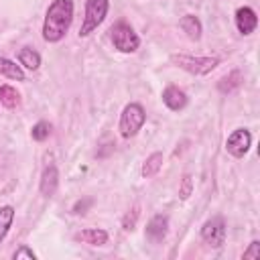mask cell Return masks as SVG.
<instances>
[{"label": "cell", "instance_id": "cell-2", "mask_svg": "<svg viewBox=\"0 0 260 260\" xmlns=\"http://www.w3.org/2000/svg\"><path fill=\"white\" fill-rule=\"evenodd\" d=\"M146 122V112L138 102H130L124 106L122 114H120V122H118V132L122 138H132L138 134V130L144 126Z\"/></svg>", "mask_w": 260, "mask_h": 260}, {"label": "cell", "instance_id": "cell-12", "mask_svg": "<svg viewBox=\"0 0 260 260\" xmlns=\"http://www.w3.org/2000/svg\"><path fill=\"white\" fill-rule=\"evenodd\" d=\"M75 240L83 242V244H89V246H106L108 244V232L102 230V228H87V230L77 232Z\"/></svg>", "mask_w": 260, "mask_h": 260}, {"label": "cell", "instance_id": "cell-18", "mask_svg": "<svg viewBox=\"0 0 260 260\" xmlns=\"http://www.w3.org/2000/svg\"><path fill=\"white\" fill-rule=\"evenodd\" d=\"M0 104L8 110H14L20 104V93L12 85H0Z\"/></svg>", "mask_w": 260, "mask_h": 260}, {"label": "cell", "instance_id": "cell-23", "mask_svg": "<svg viewBox=\"0 0 260 260\" xmlns=\"http://www.w3.org/2000/svg\"><path fill=\"white\" fill-rule=\"evenodd\" d=\"M260 258V242L252 240L248 250H244V260H258Z\"/></svg>", "mask_w": 260, "mask_h": 260}, {"label": "cell", "instance_id": "cell-9", "mask_svg": "<svg viewBox=\"0 0 260 260\" xmlns=\"http://www.w3.org/2000/svg\"><path fill=\"white\" fill-rule=\"evenodd\" d=\"M236 26L240 30V35H252L258 26V16L254 12V8L250 6H242L236 10Z\"/></svg>", "mask_w": 260, "mask_h": 260}, {"label": "cell", "instance_id": "cell-10", "mask_svg": "<svg viewBox=\"0 0 260 260\" xmlns=\"http://www.w3.org/2000/svg\"><path fill=\"white\" fill-rule=\"evenodd\" d=\"M169 232V217L162 215V213H156L154 217H150V221L146 223V238L154 244L162 242L165 236Z\"/></svg>", "mask_w": 260, "mask_h": 260}, {"label": "cell", "instance_id": "cell-21", "mask_svg": "<svg viewBox=\"0 0 260 260\" xmlns=\"http://www.w3.org/2000/svg\"><path fill=\"white\" fill-rule=\"evenodd\" d=\"M191 191H193V179H191V175H183L181 187H179V197L181 199H189Z\"/></svg>", "mask_w": 260, "mask_h": 260}, {"label": "cell", "instance_id": "cell-1", "mask_svg": "<svg viewBox=\"0 0 260 260\" xmlns=\"http://www.w3.org/2000/svg\"><path fill=\"white\" fill-rule=\"evenodd\" d=\"M73 0H53L45 12L43 39L47 43H59L73 22Z\"/></svg>", "mask_w": 260, "mask_h": 260}, {"label": "cell", "instance_id": "cell-16", "mask_svg": "<svg viewBox=\"0 0 260 260\" xmlns=\"http://www.w3.org/2000/svg\"><path fill=\"white\" fill-rule=\"evenodd\" d=\"M162 160H165L162 152H152L150 156H146V160H144V165H142V171H140V173H142V177H144V179L154 177V175L160 171Z\"/></svg>", "mask_w": 260, "mask_h": 260}, {"label": "cell", "instance_id": "cell-17", "mask_svg": "<svg viewBox=\"0 0 260 260\" xmlns=\"http://www.w3.org/2000/svg\"><path fill=\"white\" fill-rule=\"evenodd\" d=\"M242 85V73L240 71H232L228 75H223L219 81H217V89L221 93H232L234 89H238Z\"/></svg>", "mask_w": 260, "mask_h": 260}, {"label": "cell", "instance_id": "cell-15", "mask_svg": "<svg viewBox=\"0 0 260 260\" xmlns=\"http://www.w3.org/2000/svg\"><path fill=\"white\" fill-rule=\"evenodd\" d=\"M18 65L28 71H37L41 67V55L30 47H22L18 51Z\"/></svg>", "mask_w": 260, "mask_h": 260}, {"label": "cell", "instance_id": "cell-6", "mask_svg": "<svg viewBox=\"0 0 260 260\" xmlns=\"http://www.w3.org/2000/svg\"><path fill=\"white\" fill-rule=\"evenodd\" d=\"M201 238L211 248H219L225 242V219L221 215L209 217L201 228Z\"/></svg>", "mask_w": 260, "mask_h": 260}, {"label": "cell", "instance_id": "cell-3", "mask_svg": "<svg viewBox=\"0 0 260 260\" xmlns=\"http://www.w3.org/2000/svg\"><path fill=\"white\" fill-rule=\"evenodd\" d=\"M171 61L191 75H207L209 71H213L219 65L217 57H193V55H185V53H173Z\"/></svg>", "mask_w": 260, "mask_h": 260}, {"label": "cell", "instance_id": "cell-5", "mask_svg": "<svg viewBox=\"0 0 260 260\" xmlns=\"http://www.w3.org/2000/svg\"><path fill=\"white\" fill-rule=\"evenodd\" d=\"M110 39H112V45L114 49H118L120 53H134L138 47H140V37L134 32V28L120 20L116 22L112 28H110Z\"/></svg>", "mask_w": 260, "mask_h": 260}, {"label": "cell", "instance_id": "cell-7", "mask_svg": "<svg viewBox=\"0 0 260 260\" xmlns=\"http://www.w3.org/2000/svg\"><path fill=\"white\" fill-rule=\"evenodd\" d=\"M250 146H252V134L246 128H236L225 140V150L236 158H242L250 150Z\"/></svg>", "mask_w": 260, "mask_h": 260}, {"label": "cell", "instance_id": "cell-8", "mask_svg": "<svg viewBox=\"0 0 260 260\" xmlns=\"http://www.w3.org/2000/svg\"><path fill=\"white\" fill-rule=\"evenodd\" d=\"M59 187V171H57V165L55 162H49L43 173H41V183H39V189H41V195L45 197H53L55 191Z\"/></svg>", "mask_w": 260, "mask_h": 260}, {"label": "cell", "instance_id": "cell-25", "mask_svg": "<svg viewBox=\"0 0 260 260\" xmlns=\"http://www.w3.org/2000/svg\"><path fill=\"white\" fill-rule=\"evenodd\" d=\"M12 258L14 260H20V258H28V260H37V254L28 248V246H20L18 250H14V254H12Z\"/></svg>", "mask_w": 260, "mask_h": 260}, {"label": "cell", "instance_id": "cell-24", "mask_svg": "<svg viewBox=\"0 0 260 260\" xmlns=\"http://www.w3.org/2000/svg\"><path fill=\"white\" fill-rule=\"evenodd\" d=\"M138 207H134L130 213H126V217H124V221H122V228L126 230V232H132L134 230V225H136V219H138Z\"/></svg>", "mask_w": 260, "mask_h": 260}, {"label": "cell", "instance_id": "cell-11", "mask_svg": "<svg viewBox=\"0 0 260 260\" xmlns=\"http://www.w3.org/2000/svg\"><path fill=\"white\" fill-rule=\"evenodd\" d=\"M162 104L173 112H181L187 106V93L177 85H169L162 89Z\"/></svg>", "mask_w": 260, "mask_h": 260}, {"label": "cell", "instance_id": "cell-22", "mask_svg": "<svg viewBox=\"0 0 260 260\" xmlns=\"http://www.w3.org/2000/svg\"><path fill=\"white\" fill-rule=\"evenodd\" d=\"M91 205H93V199H91V197H81V199L75 201V205H73V213H77V215L81 213V215H83V213L89 211Z\"/></svg>", "mask_w": 260, "mask_h": 260}, {"label": "cell", "instance_id": "cell-13", "mask_svg": "<svg viewBox=\"0 0 260 260\" xmlns=\"http://www.w3.org/2000/svg\"><path fill=\"white\" fill-rule=\"evenodd\" d=\"M179 28H181L191 41H199V39H201V32H203V24H201V20H199L195 14H185V16L179 20Z\"/></svg>", "mask_w": 260, "mask_h": 260}, {"label": "cell", "instance_id": "cell-19", "mask_svg": "<svg viewBox=\"0 0 260 260\" xmlns=\"http://www.w3.org/2000/svg\"><path fill=\"white\" fill-rule=\"evenodd\" d=\"M14 221V207L12 205H2L0 207V242L6 238L10 232V225Z\"/></svg>", "mask_w": 260, "mask_h": 260}, {"label": "cell", "instance_id": "cell-14", "mask_svg": "<svg viewBox=\"0 0 260 260\" xmlns=\"http://www.w3.org/2000/svg\"><path fill=\"white\" fill-rule=\"evenodd\" d=\"M0 75H4L8 79H14V81H24L26 79L24 69L20 65H16V61H12L8 57H0Z\"/></svg>", "mask_w": 260, "mask_h": 260}, {"label": "cell", "instance_id": "cell-20", "mask_svg": "<svg viewBox=\"0 0 260 260\" xmlns=\"http://www.w3.org/2000/svg\"><path fill=\"white\" fill-rule=\"evenodd\" d=\"M49 134H51V124H49V122H45V120L37 122V124L32 126V130H30V136H32V140H37V142L47 140V138H49Z\"/></svg>", "mask_w": 260, "mask_h": 260}, {"label": "cell", "instance_id": "cell-4", "mask_svg": "<svg viewBox=\"0 0 260 260\" xmlns=\"http://www.w3.org/2000/svg\"><path fill=\"white\" fill-rule=\"evenodd\" d=\"M110 0H85V14L79 28V37H89L108 16Z\"/></svg>", "mask_w": 260, "mask_h": 260}]
</instances>
